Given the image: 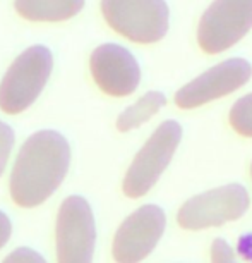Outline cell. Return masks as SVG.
I'll return each mask as SVG.
<instances>
[{
	"instance_id": "1",
	"label": "cell",
	"mask_w": 252,
	"mask_h": 263,
	"mask_svg": "<svg viewBox=\"0 0 252 263\" xmlns=\"http://www.w3.org/2000/svg\"><path fill=\"white\" fill-rule=\"evenodd\" d=\"M71 146L58 131L43 129L24 141L14 162L9 191L17 206L34 208L45 203L66 179Z\"/></svg>"
},
{
	"instance_id": "2",
	"label": "cell",
	"mask_w": 252,
	"mask_h": 263,
	"mask_svg": "<svg viewBox=\"0 0 252 263\" xmlns=\"http://www.w3.org/2000/svg\"><path fill=\"white\" fill-rule=\"evenodd\" d=\"M52 50L31 45L14 59L0 81V110L17 116L36 102L52 74Z\"/></svg>"
},
{
	"instance_id": "3",
	"label": "cell",
	"mask_w": 252,
	"mask_h": 263,
	"mask_svg": "<svg viewBox=\"0 0 252 263\" xmlns=\"http://www.w3.org/2000/svg\"><path fill=\"white\" fill-rule=\"evenodd\" d=\"M100 9L113 31L139 45L160 42L170 28L166 0H101Z\"/></svg>"
},
{
	"instance_id": "4",
	"label": "cell",
	"mask_w": 252,
	"mask_h": 263,
	"mask_svg": "<svg viewBox=\"0 0 252 263\" xmlns=\"http://www.w3.org/2000/svg\"><path fill=\"white\" fill-rule=\"evenodd\" d=\"M182 140V126L177 121H165L155 129L148 141L136 153L122 182L127 198L137 200L148 195L174 158Z\"/></svg>"
},
{
	"instance_id": "5",
	"label": "cell",
	"mask_w": 252,
	"mask_h": 263,
	"mask_svg": "<svg viewBox=\"0 0 252 263\" xmlns=\"http://www.w3.org/2000/svg\"><path fill=\"white\" fill-rule=\"evenodd\" d=\"M249 193L232 182L189 198L177 213V224L185 231H204L239 220L249 210Z\"/></svg>"
},
{
	"instance_id": "6",
	"label": "cell",
	"mask_w": 252,
	"mask_h": 263,
	"mask_svg": "<svg viewBox=\"0 0 252 263\" xmlns=\"http://www.w3.org/2000/svg\"><path fill=\"white\" fill-rule=\"evenodd\" d=\"M252 29V0H213L197 24V45L218 55L240 42Z\"/></svg>"
},
{
	"instance_id": "7",
	"label": "cell",
	"mask_w": 252,
	"mask_h": 263,
	"mask_svg": "<svg viewBox=\"0 0 252 263\" xmlns=\"http://www.w3.org/2000/svg\"><path fill=\"white\" fill-rule=\"evenodd\" d=\"M96 224L86 198L71 195L58 208L55 224L57 263H93Z\"/></svg>"
},
{
	"instance_id": "8",
	"label": "cell",
	"mask_w": 252,
	"mask_h": 263,
	"mask_svg": "<svg viewBox=\"0 0 252 263\" xmlns=\"http://www.w3.org/2000/svg\"><path fill=\"white\" fill-rule=\"evenodd\" d=\"M250 78L252 64L247 59H226L184 84L175 93L174 102L182 110H192L240 90Z\"/></svg>"
},
{
	"instance_id": "9",
	"label": "cell",
	"mask_w": 252,
	"mask_h": 263,
	"mask_svg": "<svg viewBox=\"0 0 252 263\" xmlns=\"http://www.w3.org/2000/svg\"><path fill=\"white\" fill-rule=\"evenodd\" d=\"M166 215L158 205H142L122 222L113 236L112 255L115 263H141L160 242Z\"/></svg>"
},
{
	"instance_id": "10",
	"label": "cell",
	"mask_w": 252,
	"mask_h": 263,
	"mask_svg": "<svg viewBox=\"0 0 252 263\" xmlns=\"http://www.w3.org/2000/svg\"><path fill=\"white\" fill-rule=\"evenodd\" d=\"M90 71L96 86L110 97H129L141 83V67L131 50L118 43H103L90 57Z\"/></svg>"
},
{
	"instance_id": "11",
	"label": "cell",
	"mask_w": 252,
	"mask_h": 263,
	"mask_svg": "<svg viewBox=\"0 0 252 263\" xmlns=\"http://www.w3.org/2000/svg\"><path fill=\"white\" fill-rule=\"evenodd\" d=\"M86 0H14L16 12L33 23H62L76 17Z\"/></svg>"
},
{
	"instance_id": "12",
	"label": "cell",
	"mask_w": 252,
	"mask_h": 263,
	"mask_svg": "<svg viewBox=\"0 0 252 263\" xmlns=\"http://www.w3.org/2000/svg\"><path fill=\"white\" fill-rule=\"evenodd\" d=\"M166 105V97L161 91H148L139 100L129 105L117 117V129L120 133H129L141 127L151 117H155Z\"/></svg>"
},
{
	"instance_id": "13",
	"label": "cell",
	"mask_w": 252,
	"mask_h": 263,
	"mask_svg": "<svg viewBox=\"0 0 252 263\" xmlns=\"http://www.w3.org/2000/svg\"><path fill=\"white\" fill-rule=\"evenodd\" d=\"M228 121L237 135L252 138V93L239 98L230 108Z\"/></svg>"
},
{
	"instance_id": "14",
	"label": "cell",
	"mask_w": 252,
	"mask_h": 263,
	"mask_svg": "<svg viewBox=\"0 0 252 263\" xmlns=\"http://www.w3.org/2000/svg\"><path fill=\"white\" fill-rule=\"evenodd\" d=\"M14 141H16L14 129L9 124L0 121V176H2L7 167V160L12 152Z\"/></svg>"
},
{
	"instance_id": "15",
	"label": "cell",
	"mask_w": 252,
	"mask_h": 263,
	"mask_svg": "<svg viewBox=\"0 0 252 263\" xmlns=\"http://www.w3.org/2000/svg\"><path fill=\"white\" fill-rule=\"evenodd\" d=\"M211 263H239L232 246L221 237H216L211 245Z\"/></svg>"
},
{
	"instance_id": "16",
	"label": "cell",
	"mask_w": 252,
	"mask_h": 263,
	"mask_svg": "<svg viewBox=\"0 0 252 263\" xmlns=\"http://www.w3.org/2000/svg\"><path fill=\"white\" fill-rule=\"evenodd\" d=\"M2 263H47V260L38 251H34L33 248L23 246L14 250L11 255H7Z\"/></svg>"
},
{
	"instance_id": "17",
	"label": "cell",
	"mask_w": 252,
	"mask_h": 263,
	"mask_svg": "<svg viewBox=\"0 0 252 263\" xmlns=\"http://www.w3.org/2000/svg\"><path fill=\"white\" fill-rule=\"evenodd\" d=\"M11 234H12L11 218L7 217L6 212L0 210V250L7 245V241L11 239Z\"/></svg>"
},
{
	"instance_id": "18",
	"label": "cell",
	"mask_w": 252,
	"mask_h": 263,
	"mask_svg": "<svg viewBox=\"0 0 252 263\" xmlns=\"http://www.w3.org/2000/svg\"><path fill=\"white\" fill-rule=\"evenodd\" d=\"M250 176H252V163H250Z\"/></svg>"
}]
</instances>
